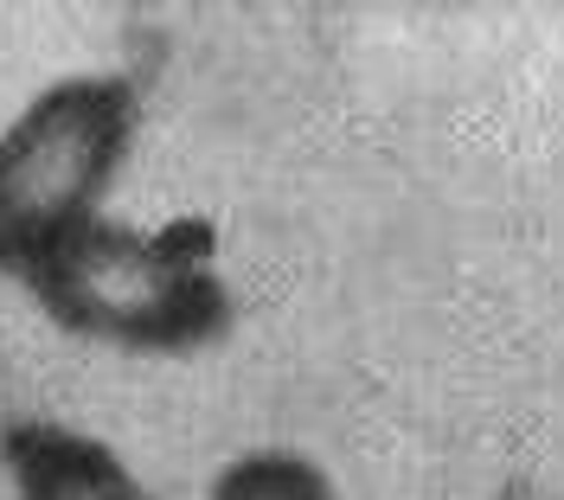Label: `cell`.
Listing matches in <instances>:
<instances>
[{"instance_id":"cell-1","label":"cell","mask_w":564,"mask_h":500,"mask_svg":"<svg viewBox=\"0 0 564 500\" xmlns=\"http://www.w3.org/2000/svg\"><path fill=\"white\" fill-rule=\"evenodd\" d=\"M26 289L65 334L135 354L206 347L238 315L231 283L218 270L212 218H167V225L97 218L65 250H52L26 276Z\"/></svg>"},{"instance_id":"cell-2","label":"cell","mask_w":564,"mask_h":500,"mask_svg":"<svg viewBox=\"0 0 564 500\" xmlns=\"http://www.w3.org/2000/svg\"><path fill=\"white\" fill-rule=\"evenodd\" d=\"M141 97L129 77L84 72L45 84L0 129V270L33 276L52 250L104 218L109 186L135 154Z\"/></svg>"},{"instance_id":"cell-3","label":"cell","mask_w":564,"mask_h":500,"mask_svg":"<svg viewBox=\"0 0 564 500\" xmlns=\"http://www.w3.org/2000/svg\"><path fill=\"white\" fill-rule=\"evenodd\" d=\"M0 463L13 500H154L109 443L39 417L0 430Z\"/></svg>"},{"instance_id":"cell-4","label":"cell","mask_w":564,"mask_h":500,"mask_svg":"<svg viewBox=\"0 0 564 500\" xmlns=\"http://www.w3.org/2000/svg\"><path fill=\"white\" fill-rule=\"evenodd\" d=\"M212 500H340L327 468L295 449H250L231 456L212 481Z\"/></svg>"}]
</instances>
